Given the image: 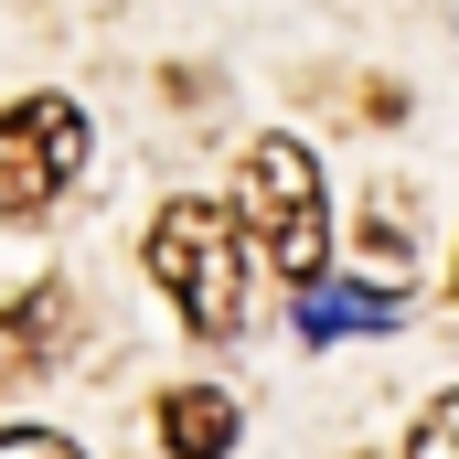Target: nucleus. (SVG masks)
Segmentation results:
<instances>
[{"mask_svg":"<svg viewBox=\"0 0 459 459\" xmlns=\"http://www.w3.org/2000/svg\"><path fill=\"white\" fill-rule=\"evenodd\" d=\"M150 278L171 289V310H182L204 342L246 332V310H256V256H246V225H235L225 204H160V225H150Z\"/></svg>","mask_w":459,"mask_h":459,"instance_id":"f257e3e1","label":"nucleus"},{"mask_svg":"<svg viewBox=\"0 0 459 459\" xmlns=\"http://www.w3.org/2000/svg\"><path fill=\"white\" fill-rule=\"evenodd\" d=\"M235 225L267 256V278L289 289H321V256H332V204H321V160L299 139H256L246 150V182H235Z\"/></svg>","mask_w":459,"mask_h":459,"instance_id":"f03ea898","label":"nucleus"},{"mask_svg":"<svg viewBox=\"0 0 459 459\" xmlns=\"http://www.w3.org/2000/svg\"><path fill=\"white\" fill-rule=\"evenodd\" d=\"M75 171H86V108H75V97H22V108H0V214L65 204Z\"/></svg>","mask_w":459,"mask_h":459,"instance_id":"7ed1b4c3","label":"nucleus"},{"mask_svg":"<svg viewBox=\"0 0 459 459\" xmlns=\"http://www.w3.org/2000/svg\"><path fill=\"white\" fill-rule=\"evenodd\" d=\"M160 449L171 459H225L235 449V395L225 385H171L160 395Z\"/></svg>","mask_w":459,"mask_h":459,"instance_id":"20e7f679","label":"nucleus"},{"mask_svg":"<svg viewBox=\"0 0 459 459\" xmlns=\"http://www.w3.org/2000/svg\"><path fill=\"white\" fill-rule=\"evenodd\" d=\"M65 342H75V299L65 289H32L22 310H0V374H43Z\"/></svg>","mask_w":459,"mask_h":459,"instance_id":"39448f33","label":"nucleus"},{"mask_svg":"<svg viewBox=\"0 0 459 459\" xmlns=\"http://www.w3.org/2000/svg\"><path fill=\"white\" fill-rule=\"evenodd\" d=\"M395 289H299V342H342V332H385Z\"/></svg>","mask_w":459,"mask_h":459,"instance_id":"423d86ee","label":"nucleus"},{"mask_svg":"<svg viewBox=\"0 0 459 459\" xmlns=\"http://www.w3.org/2000/svg\"><path fill=\"white\" fill-rule=\"evenodd\" d=\"M363 256H374V289H395V267H406V225H395L385 204L363 214Z\"/></svg>","mask_w":459,"mask_h":459,"instance_id":"0eeeda50","label":"nucleus"},{"mask_svg":"<svg viewBox=\"0 0 459 459\" xmlns=\"http://www.w3.org/2000/svg\"><path fill=\"white\" fill-rule=\"evenodd\" d=\"M417 459H459V395H438V406L417 417Z\"/></svg>","mask_w":459,"mask_h":459,"instance_id":"6e6552de","label":"nucleus"},{"mask_svg":"<svg viewBox=\"0 0 459 459\" xmlns=\"http://www.w3.org/2000/svg\"><path fill=\"white\" fill-rule=\"evenodd\" d=\"M0 459H86V449L54 438V428H0Z\"/></svg>","mask_w":459,"mask_h":459,"instance_id":"1a4fd4ad","label":"nucleus"}]
</instances>
